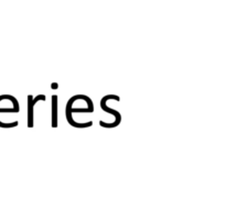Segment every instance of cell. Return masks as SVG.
<instances>
[{
    "label": "cell",
    "mask_w": 226,
    "mask_h": 211,
    "mask_svg": "<svg viewBox=\"0 0 226 211\" xmlns=\"http://www.w3.org/2000/svg\"><path fill=\"white\" fill-rule=\"evenodd\" d=\"M58 97L56 95L52 96V117H51V125L52 128H56L58 123Z\"/></svg>",
    "instance_id": "3"
},
{
    "label": "cell",
    "mask_w": 226,
    "mask_h": 211,
    "mask_svg": "<svg viewBox=\"0 0 226 211\" xmlns=\"http://www.w3.org/2000/svg\"><path fill=\"white\" fill-rule=\"evenodd\" d=\"M58 85L56 84V83H53V84H52V88H53V89H58Z\"/></svg>",
    "instance_id": "4"
},
{
    "label": "cell",
    "mask_w": 226,
    "mask_h": 211,
    "mask_svg": "<svg viewBox=\"0 0 226 211\" xmlns=\"http://www.w3.org/2000/svg\"><path fill=\"white\" fill-rule=\"evenodd\" d=\"M109 99H114V100H116V101H119L120 98L117 96V95H107V96L103 97V99L101 100V108L103 109L104 111L108 112V113H111V115L115 117V121H114L113 123H107V122H104V121H99V125L103 128H107V129L118 127L120 124V122H121V115H120L119 112L117 111V110H114V109L109 108V107L106 105L107 100H109Z\"/></svg>",
    "instance_id": "1"
},
{
    "label": "cell",
    "mask_w": 226,
    "mask_h": 211,
    "mask_svg": "<svg viewBox=\"0 0 226 211\" xmlns=\"http://www.w3.org/2000/svg\"><path fill=\"white\" fill-rule=\"evenodd\" d=\"M44 95H38L35 98L32 97V95H28V128H33V113H34V105L40 101L45 100Z\"/></svg>",
    "instance_id": "2"
}]
</instances>
